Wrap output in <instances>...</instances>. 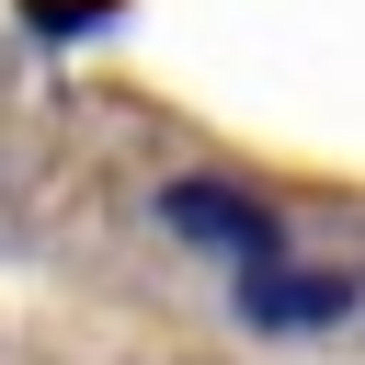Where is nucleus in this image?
<instances>
[{
  "label": "nucleus",
  "instance_id": "obj_2",
  "mask_svg": "<svg viewBox=\"0 0 365 365\" xmlns=\"http://www.w3.org/2000/svg\"><path fill=\"white\" fill-rule=\"evenodd\" d=\"M354 274H297L285 251H262V262H240V319L251 331H331V319H354Z\"/></svg>",
  "mask_w": 365,
  "mask_h": 365
},
{
  "label": "nucleus",
  "instance_id": "obj_1",
  "mask_svg": "<svg viewBox=\"0 0 365 365\" xmlns=\"http://www.w3.org/2000/svg\"><path fill=\"white\" fill-rule=\"evenodd\" d=\"M160 228H171V240H205V251H228V262L285 251V217H274L251 182H217V171H182V182L160 194Z\"/></svg>",
  "mask_w": 365,
  "mask_h": 365
},
{
  "label": "nucleus",
  "instance_id": "obj_3",
  "mask_svg": "<svg viewBox=\"0 0 365 365\" xmlns=\"http://www.w3.org/2000/svg\"><path fill=\"white\" fill-rule=\"evenodd\" d=\"M103 11H114V0H34V23H46V34H57V23H103Z\"/></svg>",
  "mask_w": 365,
  "mask_h": 365
}]
</instances>
